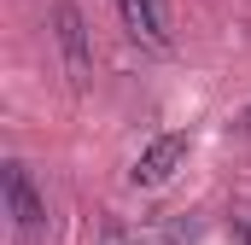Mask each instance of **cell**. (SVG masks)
<instances>
[{
	"mask_svg": "<svg viewBox=\"0 0 251 245\" xmlns=\"http://www.w3.org/2000/svg\"><path fill=\"white\" fill-rule=\"evenodd\" d=\"M53 41H59L70 88H88L94 82V35H88V18L76 0H53Z\"/></svg>",
	"mask_w": 251,
	"mask_h": 245,
	"instance_id": "6da1fadb",
	"label": "cell"
},
{
	"mask_svg": "<svg viewBox=\"0 0 251 245\" xmlns=\"http://www.w3.org/2000/svg\"><path fill=\"white\" fill-rule=\"evenodd\" d=\"M0 193H6V216H12L18 240H24V245H35L41 234H47V198L35 193L29 170H24L18 158H6V170H0Z\"/></svg>",
	"mask_w": 251,
	"mask_h": 245,
	"instance_id": "7a4b0ae2",
	"label": "cell"
},
{
	"mask_svg": "<svg viewBox=\"0 0 251 245\" xmlns=\"http://www.w3.org/2000/svg\"><path fill=\"white\" fill-rule=\"evenodd\" d=\"M193 140L181 134V128H170V134H158L152 146H140V158H134V170H128V181L140 187V193H158V187L176 181V170L187 164Z\"/></svg>",
	"mask_w": 251,
	"mask_h": 245,
	"instance_id": "3957f363",
	"label": "cell"
},
{
	"mask_svg": "<svg viewBox=\"0 0 251 245\" xmlns=\"http://www.w3.org/2000/svg\"><path fill=\"white\" fill-rule=\"evenodd\" d=\"M117 18H123L128 41H140L146 53H170V12H164V0H117Z\"/></svg>",
	"mask_w": 251,
	"mask_h": 245,
	"instance_id": "277c9868",
	"label": "cell"
},
{
	"mask_svg": "<svg viewBox=\"0 0 251 245\" xmlns=\"http://www.w3.org/2000/svg\"><path fill=\"white\" fill-rule=\"evenodd\" d=\"M228 228H234V240H240V245H251V216H234Z\"/></svg>",
	"mask_w": 251,
	"mask_h": 245,
	"instance_id": "5b68a950",
	"label": "cell"
},
{
	"mask_svg": "<svg viewBox=\"0 0 251 245\" xmlns=\"http://www.w3.org/2000/svg\"><path fill=\"white\" fill-rule=\"evenodd\" d=\"M240 134H251V111H240Z\"/></svg>",
	"mask_w": 251,
	"mask_h": 245,
	"instance_id": "8992f818",
	"label": "cell"
}]
</instances>
